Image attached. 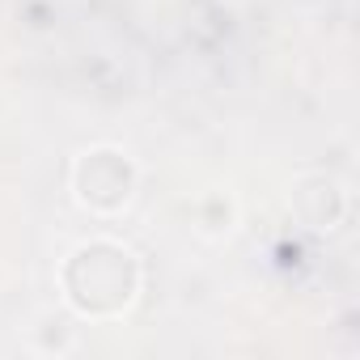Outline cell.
I'll return each instance as SVG.
<instances>
[{"label":"cell","instance_id":"obj_1","mask_svg":"<svg viewBox=\"0 0 360 360\" xmlns=\"http://www.w3.org/2000/svg\"><path fill=\"white\" fill-rule=\"evenodd\" d=\"M68 292L89 314H110V309L127 305L136 292L131 255L119 246H106V242L77 250V259L68 263Z\"/></svg>","mask_w":360,"mask_h":360}]
</instances>
